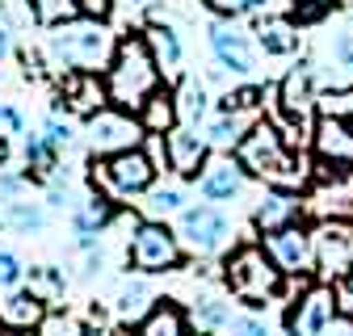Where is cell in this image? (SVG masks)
<instances>
[{
  "instance_id": "7a4b0ae2",
  "label": "cell",
  "mask_w": 353,
  "mask_h": 336,
  "mask_svg": "<svg viewBox=\"0 0 353 336\" xmlns=\"http://www.w3.org/2000/svg\"><path fill=\"white\" fill-rule=\"evenodd\" d=\"M160 63L148 47V38L143 34H126L118 38V51H114V63L105 72V93H110V105L118 109H130V114H139L143 101L160 89Z\"/></svg>"
},
{
  "instance_id": "2e32d148",
  "label": "cell",
  "mask_w": 353,
  "mask_h": 336,
  "mask_svg": "<svg viewBox=\"0 0 353 336\" xmlns=\"http://www.w3.org/2000/svg\"><path fill=\"white\" fill-rule=\"evenodd\" d=\"M312 151H316V160L353 168V122L341 114H320L312 126Z\"/></svg>"
},
{
  "instance_id": "30bf717a",
  "label": "cell",
  "mask_w": 353,
  "mask_h": 336,
  "mask_svg": "<svg viewBox=\"0 0 353 336\" xmlns=\"http://www.w3.org/2000/svg\"><path fill=\"white\" fill-rule=\"evenodd\" d=\"M181 244L198 257H214V252H223L232 244V223L219 215L214 206H190L181 210V227H176Z\"/></svg>"
},
{
  "instance_id": "9c48e42d",
  "label": "cell",
  "mask_w": 353,
  "mask_h": 336,
  "mask_svg": "<svg viewBox=\"0 0 353 336\" xmlns=\"http://www.w3.org/2000/svg\"><path fill=\"white\" fill-rule=\"evenodd\" d=\"M261 248L274 257V265L286 273V277H307L316 269V235L290 223L282 231H270V235H261Z\"/></svg>"
},
{
  "instance_id": "d6986e66",
  "label": "cell",
  "mask_w": 353,
  "mask_h": 336,
  "mask_svg": "<svg viewBox=\"0 0 353 336\" xmlns=\"http://www.w3.org/2000/svg\"><path fill=\"white\" fill-rule=\"evenodd\" d=\"M47 319V303L30 290H9L0 299V328H17V332H34Z\"/></svg>"
},
{
  "instance_id": "f1b7e54d",
  "label": "cell",
  "mask_w": 353,
  "mask_h": 336,
  "mask_svg": "<svg viewBox=\"0 0 353 336\" xmlns=\"http://www.w3.org/2000/svg\"><path fill=\"white\" fill-rule=\"evenodd\" d=\"M63 286H68V282H63V273H59L55 265H42V269H34V273H30V294H38L42 303L59 299Z\"/></svg>"
},
{
  "instance_id": "c3c4849f",
  "label": "cell",
  "mask_w": 353,
  "mask_h": 336,
  "mask_svg": "<svg viewBox=\"0 0 353 336\" xmlns=\"http://www.w3.org/2000/svg\"><path fill=\"white\" fill-rule=\"evenodd\" d=\"M349 34H353V9H349Z\"/></svg>"
},
{
  "instance_id": "ac0fdd59",
  "label": "cell",
  "mask_w": 353,
  "mask_h": 336,
  "mask_svg": "<svg viewBox=\"0 0 353 336\" xmlns=\"http://www.w3.org/2000/svg\"><path fill=\"white\" fill-rule=\"evenodd\" d=\"M299 215H303V198L294 189H270V193L256 202L252 223H256L261 235H270V231H282V227L299 223Z\"/></svg>"
},
{
  "instance_id": "7402d4cb",
  "label": "cell",
  "mask_w": 353,
  "mask_h": 336,
  "mask_svg": "<svg viewBox=\"0 0 353 336\" xmlns=\"http://www.w3.org/2000/svg\"><path fill=\"white\" fill-rule=\"evenodd\" d=\"M176 118H181V126H198L210 109V97H206V84L198 76H185L181 84H176Z\"/></svg>"
},
{
  "instance_id": "cb8c5ba5",
  "label": "cell",
  "mask_w": 353,
  "mask_h": 336,
  "mask_svg": "<svg viewBox=\"0 0 353 336\" xmlns=\"http://www.w3.org/2000/svg\"><path fill=\"white\" fill-rule=\"evenodd\" d=\"M252 122H256V114H232V109H223V114L206 126V143H210V147H232V151H236V143L248 135Z\"/></svg>"
},
{
  "instance_id": "74e56055",
  "label": "cell",
  "mask_w": 353,
  "mask_h": 336,
  "mask_svg": "<svg viewBox=\"0 0 353 336\" xmlns=\"http://www.w3.org/2000/svg\"><path fill=\"white\" fill-rule=\"evenodd\" d=\"M228 336H270V328L256 315H236V319H228Z\"/></svg>"
},
{
  "instance_id": "8fae6325",
  "label": "cell",
  "mask_w": 353,
  "mask_h": 336,
  "mask_svg": "<svg viewBox=\"0 0 353 336\" xmlns=\"http://www.w3.org/2000/svg\"><path fill=\"white\" fill-rule=\"evenodd\" d=\"M336 324V294L332 286H307L286 315V336H324Z\"/></svg>"
},
{
  "instance_id": "ffe728a7",
  "label": "cell",
  "mask_w": 353,
  "mask_h": 336,
  "mask_svg": "<svg viewBox=\"0 0 353 336\" xmlns=\"http://www.w3.org/2000/svg\"><path fill=\"white\" fill-rule=\"evenodd\" d=\"M139 122H143V131H148V135H168L172 126L181 122V118H176V93L160 84V89H156V93L143 101V109H139Z\"/></svg>"
},
{
  "instance_id": "9a60e30c",
  "label": "cell",
  "mask_w": 353,
  "mask_h": 336,
  "mask_svg": "<svg viewBox=\"0 0 353 336\" xmlns=\"http://www.w3.org/2000/svg\"><path fill=\"white\" fill-rule=\"evenodd\" d=\"M278 105H282V118L290 126H303L307 118H312V109H316V72H312V63H299L294 72L282 76Z\"/></svg>"
},
{
  "instance_id": "f546056e",
  "label": "cell",
  "mask_w": 353,
  "mask_h": 336,
  "mask_svg": "<svg viewBox=\"0 0 353 336\" xmlns=\"http://www.w3.org/2000/svg\"><path fill=\"white\" fill-rule=\"evenodd\" d=\"M9 206V223L17 227V231H42V223H47V215L34 206V202H26V198H17V202H5Z\"/></svg>"
},
{
  "instance_id": "6da1fadb",
  "label": "cell",
  "mask_w": 353,
  "mask_h": 336,
  "mask_svg": "<svg viewBox=\"0 0 353 336\" xmlns=\"http://www.w3.org/2000/svg\"><path fill=\"white\" fill-rule=\"evenodd\" d=\"M240 160V168L248 177H261V181H270L274 189H303L307 181H312V173L303 168V160L290 151L286 135H282V126L270 122V118H256L248 126V135L236 143L232 151Z\"/></svg>"
},
{
  "instance_id": "4316f807",
  "label": "cell",
  "mask_w": 353,
  "mask_h": 336,
  "mask_svg": "<svg viewBox=\"0 0 353 336\" xmlns=\"http://www.w3.org/2000/svg\"><path fill=\"white\" fill-rule=\"evenodd\" d=\"M30 9H34V25H47V30H55V25L72 21V17H80V5H76V0H30Z\"/></svg>"
},
{
  "instance_id": "681fc988",
  "label": "cell",
  "mask_w": 353,
  "mask_h": 336,
  "mask_svg": "<svg viewBox=\"0 0 353 336\" xmlns=\"http://www.w3.org/2000/svg\"><path fill=\"white\" fill-rule=\"evenodd\" d=\"M349 332H353V315H349Z\"/></svg>"
},
{
  "instance_id": "f907efd6",
  "label": "cell",
  "mask_w": 353,
  "mask_h": 336,
  "mask_svg": "<svg viewBox=\"0 0 353 336\" xmlns=\"http://www.w3.org/2000/svg\"><path fill=\"white\" fill-rule=\"evenodd\" d=\"M198 336H202V332H198Z\"/></svg>"
},
{
  "instance_id": "3957f363",
  "label": "cell",
  "mask_w": 353,
  "mask_h": 336,
  "mask_svg": "<svg viewBox=\"0 0 353 336\" xmlns=\"http://www.w3.org/2000/svg\"><path fill=\"white\" fill-rule=\"evenodd\" d=\"M118 51V38L97 17H72L47 34V55L63 72H110Z\"/></svg>"
},
{
  "instance_id": "44dd1931",
  "label": "cell",
  "mask_w": 353,
  "mask_h": 336,
  "mask_svg": "<svg viewBox=\"0 0 353 336\" xmlns=\"http://www.w3.org/2000/svg\"><path fill=\"white\" fill-rule=\"evenodd\" d=\"M256 38H261L265 55H294L299 51V25L290 17H265L256 25Z\"/></svg>"
},
{
  "instance_id": "8992f818",
  "label": "cell",
  "mask_w": 353,
  "mask_h": 336,
  "mask_svg": "<svg viewBox=\"0 0 353 336\" xmlns=\"http://www.w3.org/2000/svg\"><path fill=\"white\" fill-rule=\"evenodd\" d=\"M303 210L316 215L320 223L353 219V168L349 164H332V160H316L312 189H307V198H303Z\"/></svg>"
},
{
  "instance_id": "484cf974",
  "label": "cell",
  "mask_w": 353,
  "mask_h": 336,
  "mask_svg": "<svg viewBox=\"0 0 353 336\" xmlns=\"http://www.w3.org/2000/svg\"><path fill=\"white\" fill-rule=\"evenodd\" d=\"M118 315L126 324H139V319L152 315V290H148V282H126L122 286V294H118Z\"/></svg>"
},
{
  "instance_id": "7c38bea8",
  "label": "cell",
  "mask_w": 353,
  "mask_h": 336,
  "mask_svg": "<svg viewBox=\"0 0 353 336\" xmlns=\"http://www.w3.org/2000/svg\"><path fill=\"white\" fill-rule=\"evenodd\" d=\"M206 42H210V55L219 59V67L232 72V76H252L256 67V51H252V38L240 21H228L219 17L210 30H206Z\"/></svg>"
},
{
  "instance_id": "b9f144b4",
  "label": "cell",
  "mask_w": 353,
  "mask_h": 336,
  "mask_svg": "<svg viewBox=\"0 0 353 336\" xmlns=\"http://www.w3.org/2000/svg\"><path fill=\"white\" fill-rule=\"evenodd\" d=\"M76 5H80V17H97V21H105V17L114 13L118 0H76Z\"/></svg>"
},
{
  "instance_id": "83f0119b",
  "label": "cell",
  "mask_w": 353,
  "mask_h": 336,
  "mask_svg": "<svg viewBox=\"0 0 353 336\" xmlns=\"http://www.w3.org/2000/svg\"><path fill=\"white\" fill-rule=\"evenodd\" d=\"M228 319H232L228 303H219V299H202V303H194V328H198L202 336H210V332H219V328H228Z\"/></svg>"
},
{
  "instance_id": "4fadbf2b",
  "label": "cell",
  "mask_w": 353,
  "mask_h": 336,
  "mask_svg": "<svg viewBox=\"0 0 353 336\" xmlns=\"http://www.w3.org/2000/svg\"><path fill=\"white\" fill-rule=\"evenodd\" d=\"M59 105H68L76 118H93L97 109L110 105L105 76L101 72H63V80H59Z\"/></svg>"
},
{
  "instance_id": "60d3db41",
  "label": "cell",
  "mask_w": 353,
  "mask_h": 336,
  "mask_svg": "<svg viewBox=\"0 0 353 336\" xmlns=\"http://www.w3.org/2000/svg\"><path fill=\"white\" fill-rule=\"evenodd\" d=\"M332 55L341 59V67L353 76V34L345 30V34H336V42H332Z\"/></svg>"
},
{
  "instance_id": "1f68e13d",
  "label": "cell",
  "mask_w": 353,
  "mask_h": 336,
  "mask_svg": "<svg viewBox=\"0 0 353 336\" xmlns=\"http://www.w3.org/2000/svg\"><path fill=\"white\" fill-rule=\"evenodd\" d=\"M38 336H88V332H84V324L76 315L59 311V315H47V319L38 324Z\"/></svg>"
},
{
  "instance_id": "ba28073f",
  "label": "cell",
  "mask_w": 353,
  "mask_h": 336,
  "mask_svg": "<svg viewBox=\"0 0 353 336\" xmlns=\"http://www.w3.org/2000/svg\"><path fill=\"white\" fill-rule=\"evenodd\" d=\"M130 265L139 273H168L181 265V235L160 219H143L135 223L130 235Z\"/></svg>"
},
{
  "instance_id": "4dcf8cb0",
  "label": "cell",
  "mask_w": 353,
  "mask_h": 336,
  "mask_svg": "<svg viewBox=\"0 0 353 336\" xmlns=\"http://www.w3.org/2000/svg\"><path fill=\"white\" fill-rule=\"evenodd\" d=\"M261 97H265L261 84H244V89H232L223 97V109H232V114H256L261 109Z\"/></svg>"
},
{
  "instance_id": "277c9868",
  "label": "cell",
  "mask_w": 353,
  "mask_h": 336,
  "mask_svg": "<svg viewBox=\"0 0 353 336\" xmlns=\"http://www.w3.org/2000/svg\"><path fill=\"white\" fill-rule=\"evenodd\" d=\"M223 277H228V290L236 294L240 303L265 307L270 299H278L286 273L274 265V257L261 244H240V248H232V257L223 265Z\"/></svg>"
},
{
  "instance_id": "d4e9b609",
  "label": "cell",
  "mask_w": 353,
  "mask_h": 336,
  "mask_svg": "<svg viewBox=\"0 0 353 336\" xmlns=\"http://www.w3.org/2000/svg\"><path fill=\"white\" fill-rule=\"evenodd\" d=\"M139 336H185V315L176 303H160L152 307V315L139 324Z\"/></svg>"
},
{
  "instance_id": "e575fe53",
  "label": "cell",
  "mask_w": 353,
  "mask_h": 336,
  "mask_svg": "<svg viewBox=\"0 0 353 336\" xmlns=\"http://www.w3.org/2000/svg\"><path fill=\"white\" fill-rule=\"evenodd\" d=\"M21 277H26L21 261L13 257V252H0V294H9V290H17V286H21Z\"/></svg>"
},
{
  "instance_id": "d590c367",
  "label": "cell",
  "mask_w": 353,
  "mask_h": 336,
  "mask_svg": "<svg viewBox=\"0 0 353 336\" xmlns=\"http://www.w3.org/2000/svg\"><path fill=\"white\" fill-rule=\"evenodd\" d=\"M42 139H47L55 151H68V147H72V126L59 122V118H47V126H42Z\"/></svg>"
},
{
  "instance_id": "ab89813d",
  "label": "cell",
  "mask_w": 353,
  "mask_h": 336,
  "mask_svg": "<svg viewBox=\"0 0 353 336\" xmlns=\"http://www.w3.org/2000/svg\"><path fill=\"white\" fill-rule=\"evenodd\" d=\"M21 135V114L13 109V105H0V139H17Z\"/></svg>"
},
{
  "instance_id": "f6af8a7d",
  "label": "cell",
  "mask_w": 353,
  "mask_h": 336,
  "mask_svg": "<svg viewBox=\"0 0 353 336\" xmlns=\"http://www.w3.org/2000/svg\"><path fill=\"white\" fill-rule=\"evenodd\" d=\"M5 164H9V143L0 139V168H5Z\"/></svg>"
},
{
  "instance_id": "ee69618b",
  "label": "cell",
  "mask_w": 353,
  "mask_h": 336,
  "mask_svg": "<svg viewBox=\"0 0 353 336\" xmlns=\"http://www.w3.org/2000/svg\"><path fill=\"white\" fill-rule=\"evenodd\" d=\"M9 51H13V25H9L5 9H0V63L9 59Z\"/></svg>"
},
{
  "instance_id": "836d02e7",
  "label": "cell",
  "mask_w": 353,
  "mask_h": 336,
  "mask_svg": "<svg viewBox=\"0 0 353 336\" xmlns=\"http://www.w3.org/2000/svg\"><path fill=\"white\" fill-rule=\"evenodd\" d=\"M328 9L332 5H324V0H294V5H290V21L294 25H316Z\"/></svg>"
},
{
  "instance_id": "5bb4252c",
  "label": "cell",
  "mask_w": 353,
  "mask_h": 336,
  "mask_svg": "<svg viewBox=\"0 0 353 336\" xmlns=\"http://www.w3.org/2000/svg\"><path fill=\"white\" fill-rule=\"evenodd\" d=\"M206 151H210V143H206V135L194 131V126H181V122H176L172 131L164 135V164L172 168L176 177H198L202 164L210 160Z\"/></svg>"
},
{
  "instance_id": "f35d334b",
  "label": "cell",
  "mask_w": 353,
  "mask_h": 336,
  "mask_svg": "<svg viewBox=\"0 0 353 336\" xmlns=\"http://www.w3.org/2000/svg\"><path fill=\"white\" fill-rule=\"evenodd\" d=\"M332 294H336V315H353V269L341 273V282L332 286Z\"/></svg>"
},
{
  "instance_id": "bcb514c9",
  "label": "cell",
  "mask_w": 353,
  "mask_h": 336,
  "mask_svg": "<svg viewBox=\"0 0 353 336\" xmlns=\"http://www.w3.org/2000/svg\"><path fill=\"white\" fill-rule=\"evenodd\" d=\"M5 336H30V332H17V328H5Z\"/></svg>"
},
{
  "instance_id": "8d00e7d4",
  "label": "cell",
  "mask_w": 353,
  "mask_h": 336,
  "mask_svg": "<svg viewBox=\"0 0 353 336\" xmlns=\"http://www.w3.org/2000/svg\"><path fill=\"white\" fill-rule=\"evenodd\" d=\"M202 5H206L214 17H228V21H240L244 13H252L248 0H202Z\"/></svg>"
},
{
  "instance_id": "603a6c76",
  "label": "cell",
  "mask_w": 353,
  "mask_h": 336,
  "mask_svg": "<svg viewBox=\"0 0 353 336\" xmlns=\"http://www.w3.org/2000/svg\"><path fill=\"white\" fill-rule=\"evenodd\" d=\"M143 38H148V47H152V55H156L160 72H172L176 63L185 59V51H181V38H176V30H172L168 21H152V25L143 30Z\"/></svg>"
},
{
  "instance_id": "52a82bcc",
  "label": "cell",
  "mask_w": 353,
  "mask_h": 336,
  "mask_svg": "<svg viewBox=\"0 0 353 336\" xmlns=\"http://www.w3.org/2000/svg\"><path fill=\"white\" fill-rule=\"evenodd\" d=\"M84 139H88V151L105 160V156H118V151H130V147H143L148 131H143L139 114L105 105L93 118H84Z\"/></svg>"
},
{
  "instance_id": "d6a6232c",
  "label": "cell",
  "mask_w": 353,
  "mask_h": 336,
  "mask_svg": "<svg viewBox=\"0 0 353 336\" xmlns=\"http://www.w3.org/2000/svg\"><path fill=\"white\" fill-rule=\"evenodd\" d=\"M148 210H152V215H168V210H185V193L176 189V185L152 189V193H148Z\"/></svg>"
},
{
  "instance_id": "7dc6e473",
  "label": "cell",
  "mask_w": 353,
  "mask_h": 336,
  "mask_svg": "<svg viewBox=\"0 0 353 336\" xmlns=\"http://www.w3.org/2000/svg\"><path fill=\"white\" fill-rule=\"evenodd\" d=\"M324 336H353V332H336V328H332V332H324Z\"/></svg>"
},
{
  "instance_id": "5b68a950",
  "label": "cell",
  "mask_w": 353,
  "mask_h": 336,
  "mask_svg": "<svg viewBox=\"0 0 353 336\" xmlns=\"http://www.w3.org/2000/svg\"><path fill=\"white\" fill-rule=\"evenodd\" d=\"M156 156L143 151V147H130V151H118V156H105L101 164H93V185L97 193L105 198H139L156 185Z\"/></svg>"
},
{
  "instance_id": "e0dca14e",
  "label": "cell",
  "mask_w": 353,
  "mask_h": 336,
  "mask_svg": "<svg viewBox=\"0 0 353 336\" xmlns=\"http://www.w3.org/2000/svg\"><path fill=\"white\" fill-rule=\"evenodd\" d=\"M244 181H248V173L240 168L236 156H214V160L202 164V173H198V189L210 202H232V198H240Z\"/></svg>"
},
{
  "instance_id": "7bdbcfd3",
  "label": "cell",
  "mask_w": 353,
  "mask_h": 336,
  "mask_svg": "<svg viewBox=\"0 0 353 336\" xmlns=\"http://www.w3.org/2000/svg\"><path fill=\"white\" fill-rule=\"evenodd\" d=\"M320 114H341V118L353 122V89H345V93L336 97V105H332V101H320Z\"/></svg>"
}]
</instances>
